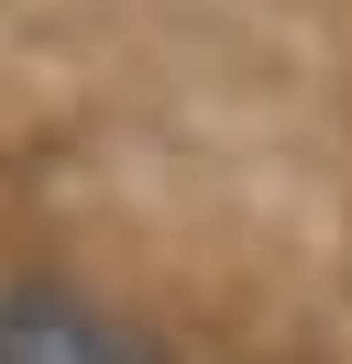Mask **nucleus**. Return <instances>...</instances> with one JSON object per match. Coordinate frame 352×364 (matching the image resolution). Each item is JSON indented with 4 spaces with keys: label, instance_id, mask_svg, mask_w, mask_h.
I'll list each match as a JSON object with an SVG mask.
<instances>
[{
    "label": "nucleus",
    "instance_id": "1",
    "mask_svg": "<svg viewBox=\"0 0 352 364\" xmlns=\"http://www.w3.org/2000/svg\"><path fill=\"white\" fill-rule=\"evenodd\" d=\"M0 364H165V342L66 276H22L0 287Z\"/></svg>",
    "mask_w": 352,
    "mask_h": 364
}]
</instances>
